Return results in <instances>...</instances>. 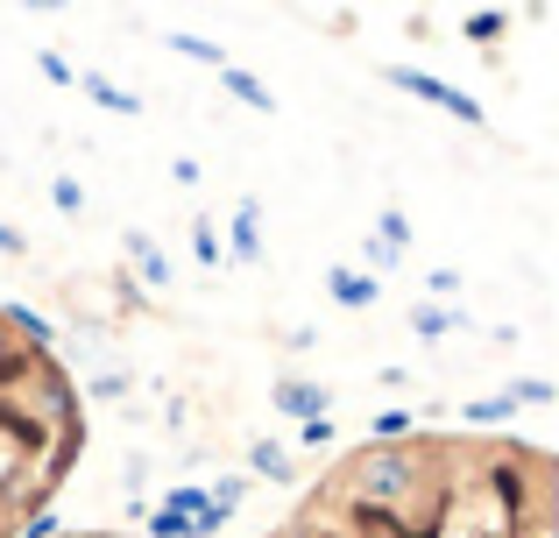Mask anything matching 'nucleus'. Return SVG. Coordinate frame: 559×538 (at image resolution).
<instances>
[{
  "instance_id": "1",
  "label": "nucleus",
  "mask_w": 559,
  "mask_h": 538,
  "mask_svg": "<svg viewBox=\"0 0 559 538\" xmlns=\"http://www.w3.org/2000/svg\"><path fill=\"white\" fill-rule=\"evenodd\" d=\"M262 538H559V475L518 432L382 426Z\"/></svg>"
},
{
  "instance_id": "2",
  "label": "nucleus",
  "mask_w": 559,
  "mask_h": 538,
  "mask_svg": "<svg viewBox=\"0 0 559 538\" xmlns=\"http://www.w3.org/2000/svg\"><path fill=\"white\" fill-rule=\"evenodd\" d=\"M85 454V411L43 319L0 304V538H43Z\"/></svg>"
},
{
  "instance_id": "3",
  "label": "nucleus",
  "mask_w": 559,
  "mask_h": 538,
  "mask_svg": "<svg viewBox=\"0 0 559 538\" xmlns=\"http://www.w3.org/2000/svg\"><path fill=\"white\" fill-rule=\"evenodd\" d=\"M43 538H128V531H43Z\"/></svg>"
}]
</instances>
